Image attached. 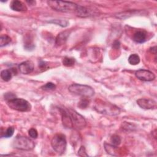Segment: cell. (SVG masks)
I'll return each mask as SVG.
<instances>
[{"mask_svg": "<svg viewBox=\"0 0 157 157\" xmlns=\"http://www.w3.org/2000/svg\"><path fill=\"white\" fill-rule=\"evenodd\" d=\"M47 4L52 9L62 12H75L78 6L74 2L63 1H48Z\"/></svg>", "mask_w": 157, "mask_h": 157, "instance_id": "7a4b0ae2", "label": "cell"}, {"mask_svg": "<svg viewBox=\"0 0 157 157\" xmlns=\"http://www.w3.org/2000/svg\"><path fill=\"white\" fill-rule=\"evenodd\" d=\"M51 145L58 154L61 155L64 153L67 146L66 136L63 134H55L51 140Z\"/></svg>", "mask_w": 157, "mask_h": 157, "instance_id": "8992f818", "label": "cell"}, {"mask_svg": "<svg viewBox=\"0 0 157 157\" xmlns=\"http://www.w3.org/2000/svg\"><path fill=\"white\" fill-rule=\"evenodd\" d=\"M132 39L137 43H144L147 39V33L143 30L137 31L134 33Z\"/></svg>", "mask_w": 157, "mask_h": 157, "instance_id": "2e32d148", "label": "cell"}, {"mask_svg": "<svg viewBox=\"0 0 157 157\" xmlns=\"http://www.w3.org/2000/svg\"><path fill=\"white\" fill-rule=\"evenodd\" d=\"M59 110L61 114V119L63 126L66 128H73V124L69 109L59 108Z\"/></svg>", "mask_w": 157, "mask_h": 157, "instance_id": "9c48e42d", "label": "cell"}, {"mask_svg": "<svg viewBox=\"0 0 157 157\" xmlns=\"http://www.w3.org/2000/svg\"><path fill=\"white\" fill-rule=\"evenodd\" d=\"M74 13L77 17H82V18L93 16L94 15V14H95L93 9L90 7L82 6L79 5H78Z\"/></svg>", "mask_w": 157, "mask_h": 157, "instance_id": "8fae6325", "label": "cell"}, {"mask_svg": "<svg viewBox=\"0 0 157 157\" xmlns=\"http://www.w3.org/2000/svg\"><path fill=\"white\" fill-rule=\"evenodd\" d=\"M120 42H119V41H118V40H115L114 42H113V47H116V48H119V47H120Z\"/></svg>", "mask_w": 157, "mask_h": 157, "instance_id": "83f0119b", "label": "cell"}, {"mask_svg": "<svg viewBox=\"0 0 157 157\" xmlns=\"http://www.w3.org/2000/svg\"><path fill=\"white\" fill-rule=\"evenodd\" d=\"M71 33V31H69L68 30L63 31L58 34V36L56 37L55 40V44L57 46H60L61 45H63L66 42L68 37L69 36V34Z\"/></svg>", "mask_w": 157, "mask_h": 157, "instance_id": "9a60e30c", "label": "cell"}, {"mask_svg": "<svg viewBox=\"0 0 157 157\" xmlns=\"http://www.w3.org/2000/svg\"><path fill=\"white\" fill-rule=\"evenodd\" d=\"M15 131V128L13 126H10L9 128H7V129H6V131H4L3 132H1V137H4L6 138H8L10 137L11 136H12V135L13 134Z\"/></svg>", "mask_w": 157, "mask_h": 157, "instance_id": "d6986e66", "label": "cell"}, {"mask_svg": "<svg viewBox=\"0 0 157 157\" xmlns=\"http://www.w3.org/2000/svg\"><path fill=\"white\" fill-rule=\"evenodd\" d=\"M137 104L142 109H154L156 108V102L152 99L140 98L137 100Z\"/></svg>", "mask_w": 157, "mask_h": 157, "instance_id": "30bf717a", "label": "cell"}, {"mask_svg": "<svg viewBox=\"0 0 157 157\" xmlns=\"http://www.w3.org/2000/svg\"><path fill=\"white\" fill-rule=\"evenodd\" d=\"M122 128L126 131H133L135 129L136 126L134 124H131L129 122H123L122 123Z\"/></svg>", "mask_w": 157, "mask_h": 157, "instance_id": "44dd1931", "label": "cell"}, {"mask_svg": "<svg viewBox=\"0 0 157 157\" xmlns=\"http://www.w3.org/2000/svg\"><path fill=\"white\" fill-rule=\"evenodd\" d=\"M94 109L100 113L110 116H116L120 112V109L117 105L100 99L96 101Z\"/></svg>", "mask_w": 157, "mask_h": 157, "instance_id": "6da1fadb", "label": "cell"}, {"mask_svg": "<svg viewBox=\"0 0 157 157\" xmlns=\"http://www.w3.org/2000/svg\"><path fill=\"white\" fill-rule=\"evenodd\" d=\"M88 105H89V101L87 99H86V98L82 99L78 104V106L80 109H86Z\"/></svg>", "mask_w": 157, "mask_h": 157, "instance_id": "cb8c5ba5", "label": "cell"}, {"mask_svg": "<svg viewBox=\"0 0 157 157\" xmlns=\"http://www.w3.org/2000/svg\"><path fill=\"white\" fill-rule=\"evenodd\" d=\"M69 111L71 117L73 127L77 129H82L84 128L86 124V122L84 117L75 110L69 109Z\"/></svg>", "mask_w": 157, "mask_h": 157, "instance_id": "52a82bcc", "label": "cell"}, {"mask_svg": "<svg viewBox=\"0 0 157 157\" xmlns=\"http://www.w3.org/2000/svg\"><path fill=\"white\" fill-rule=\"evenodd\" d=\"M39 66L41 69H44V68H45L46 67V64H45V62L44 61H41L40 63H39Z\"/></svg>", "mask_w": 157, "mask_h": 157, "instance_id": "f1b7e54d", "label": "cell"}, {"mask_svg": "<svg viewBox=\"0 0 157 157\" xmlns=\"http://www.w3.org/2000/svg\"><path fill=\"white\" fill-rule=\"evenodd\" d=\"M7 104L10 109L18 112H29L31 109V104L22 98H13L7 101Z\"/></svg>", "mask_w": 157, "mask_h": 157, "instance_id": "277c9868", "label": "cell"}, {"mask_svg": "<svg viewBox=\"0 0 157 157\" xmlns=\"http://www.w3.org/2000/svg\"><path fill=\"white\" fill-rule=\"evenodd\" d=\"M12 146L18 150L29 151L34 148L35 144L31 139L27 137L17 136L13 140Z\"/></svg>", "mask_w": 157, "mask_h": 157, "instance_id": "5b68a950", "label": "cell"}, {"mask_svg": "<svg viewBox=\"0 0 157 157\" xmlns=\"http://www.w3.org/2000/svg\"><path fill=\"white\" fill-rule=\"evenodd\" d=\"M69 91L72 94L88 98L92 97L94 94L93 88L88 85L74 83L71 85L68 88Z\"/></svg>", "mask_w": 157, "mask_h": 157, "instance_id": "3957f363", "label": "cell"}, {"mask_svg": "<svg viewBox=\"0 0 157 157\" xmlns=\"http://www.w3.org/2000/svg\"><path fill=\"white\" fill-rule=\"evenodd\" d=\"M135 75L138 79L145 82H150L155 78V75L152 72L145 69H139L137 71Z\"/></svg>", "mask_w": 157, "mask_h": 157, "instance_id": "ba28073f", "label": "cell"}, {"mask_svg": "<svg viewBox=\"0 0 157 157\" xmlns=\"http://www.w3.org/2000/svg\"><path fill=\"white\" fill-rule=\"evenodd\" d=\"M28 134L29 136L33 138V139H36L38 136V133L36 129L34 128H31L29 131H28Z\"/></svg>", "mask_w": 157, "mask_h": 157, "instance_id": "484cf974", "label": "cell"}, {"mask_svg": "<svg viewBox=\"0 0 157 157\" xmlns=\"http://www.w3.org/2000/svg\"><path fill=\"white\" fill-rule=\"evenodd\" d=\"M10 7L12 10L17 12H25L27 10L26 5L21 1L13 0L10 2Z\"/></svg>", "mask_w": 157, "mask_h": 157, "instance_id": "4fadbf2b", "label": "cell"}, {"mask_svg": "<svg viewBox=\"0 0 157 157\" xmlns=\"http://www.w3.org/2000/svg\"><path fill=\"white\" fill-rule=\"evenodd\" d=\"M16 74H17V70L15 68L4 69L1 72V77L4 81L8 82Z\"/></svg>", "mask_w": 157, "mask_h": 157, "instance_id": "5bb4252c", "label": "cell"}, {"mask_svg": "<svg viewBox=\"0 0 157 157\" xmlns=\"http://www.w3.org/2000/svg\"><path fill=\"white\" fill-rule=\"evenodd\" d=\"M50 23H53L55 24H57L58 25H60L63 27H65L67 25L68 22L66 20H52L49 21Z\"/></svg>", "mask_w": 157, "mask_h": 157, "instance_id": "d4e9b609", "label": "cell"}, {"mask_svg": "<svg viewBox=\"0 0 157 157\" xmlns=\"http://www.w3.org/2000/svg\"><path fill=\"white\" fill-rule=\"evenodd\" d=\"M11 38L8 35L2 34L0 37V47H2L8 45L11 42Z\"/></svg>", "mask_w": 157, "mask_h": 157, "instance_id": "ac0fdd59", "label": "cell"}, {"mask_svg": "<svg viewBox=\"0 0 157 157\" xmlns=\"http://www.w3.org/2000/svg\"><path fill=\"white\" fill-rule=\"evenodd\" d=\"M121 138L118 135H113L112 136V137L110 139L111 144L115 147L118 146L121 144Z\"/></svg>", "mask_w": 157, "mask_h": 157, "instance_id": "7402d4cb", "label": "cell"}, {"mask_svg": "<svg viewBox=\"0 0 157 157\" xmlns=\"http://www.w3.org/2000/svg\"><path fill=\"white\" fill-rule=\"evenodd\" d=\"M128 62L131 65H137L140 63V57L137 54H131L128 58Z\"/></svg>", "mask_w": 157, "mask_h": 157, "instance_id": "e0dca14e", "label": "cell"}, {"mask_svg": "<svg viewBox=\"0 0 157 157\" xmlns=\"http://www.w3.org/2000/svg\"><path fill=\"white\" fill-rule=\"evenodd\" d=\"M41 88H42V90H45V91H51V90H53L56 88V85L54 83H53L52 82H48L46 84L42 86Z\"/></svg>", "mask_w": 157, "mask_h": 157, "instance_id": "603a6c76", "label": "cell"}, {"mask_svg": "<svg viewBox=\"0 0 157 157\" xmlns=\"http://www.w3.org/2000/svg\"><path fill=\"white\" fill-rule=\"evenodd\" d=\"M78 155L80 156H88L84 146H81L78 151Z\"/></svg>", "mask_w": 157, "mask_h": 157, "instance_id": "4316f807", "label": "cell"}, {"mask_svg": "<svg viewBox=\"0 0 157 157\" xmlns=\"http://www.w3.org/2000/svg\"><path fill=\"white\" fill-rule=\"evenodd\" d=\"M62 62H63V64L64 66H67V67H70V66H73L75 64V60L74 58L66 56L63 59Z\"/></svg>", "mask_w": 157, "mask_h": 157, "instance_id": "ffe728a7", "label": "cell"}, {"mask_svg": "<svg viewBox=\"0 0 157 157\" xmlns=\"http://www.w3.org/2000/svg\"><path fill=\"white\" fill-rule=\"evenodd\" d=\"M34 69V63L31 60H28L21 63L18 66L20 72L23 74H28L31 73Z\"/></svg>", "mask_w": 157, "mask_h": 157, "instance_id": "7c38bea8", "label": "cell"}]
</instances>
